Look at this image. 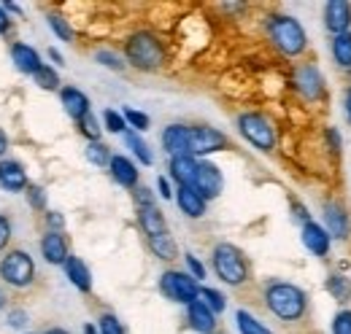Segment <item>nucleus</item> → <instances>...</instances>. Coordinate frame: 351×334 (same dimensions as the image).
Instances as JSON below:
<instances>
[{"label":"nucleus","instance_id":"5","mask_svg":"<svg viewBox=\"0 0 351 334\" xmlns=\"http://www.w3.org/2000/svg\"><path fill=\"white\" fill-rule=\"evenodd\" d=\"M0 278L14 289H27L36 281V261L27 250H8L0 259Z\"/></svg>","mask_w":351,"mask_h":334},{"label":"nucleus","instance_id":"54","mask_svg":"<svg viewBox=\"0 0 351 334\" xmlns=\"http://www.w3.org/2000/svg\"><path fill=\"white\" fill-rule=\"evenodd\" d=\"M0 310H5V292L0 289Z\"/></svg>","mask_w":351,"mask_h":334},{"label":"nucleus","instance_id":"12","mask_svg":"<svg viewBox=\"0 0 351 334\" xmlns=\"http://www.w3.org/2000/svg\"><path fill=\"white\" fill-rule=\"evenodd\" d=\"M27 186L30 183H27V172H25L22 162H16V159H0V189L3 192L16 194V192H25Z\"/></svg>","mask_w":351,"mask_h":334},{"label":"nucleus","instance_id":"8","mask_svg":"<svg viewBox=\"0 0 351 334\" xmlns=\"http://www.w3.org/2000/svg\"><path fill=\"white\" fill-rule=\"evenodd\" d=\"M227 146V135L214 129V127L197 125L189 127V157H206V154H214V151H221Z\"/></svg>","mask_w":351,"mask_h":334},{"label":"nucleus","instance_id":"50","mask_svg":"<svg viewBox=\"0 0 351 334\" xmlns=\"http://www.w3.org/2000/svg\"><path fill=\"white\" fill-rule=\"evenodd\" d=\"M49 57H51V60H54L57 65H65V60H62V54H60L57 49H49Z\"/></svg>","mask_w":351,"mask_h":334},{"label":"nucleus","instance_id":"26","mask_svg":"<svg viewBox=\"0 0 351 334\" xmlns=\"http://www.w3.org/2000/svg\"><path fill=\"white\" fill-rule=\"evenodd\" d=\"M332 60L338 62V68H351V33L332 38Z\"/></svg>","mask_w":351,"mask_h":334},{"label":"nucleus","instance_id":"15","mask_svg":"<svg viewBox=\"0 0 351 334\" xmlns=\"http://www.w3.org/2000/svg\"><path fill=\"white\" fill-rule=\"evenodd\" d=\"M186 143H189V127L186 125L165 127V132H162V149H165V154H171V159L173 157H189Z\"/></svg>","mask_w":351,"mask_h":334},{"label":"nucleus","instance_id":"44","mask_svg":"<svg viewBox=\"0 0 351 334\" xmlns=\"http://www.w3.org/2000/svg\"><path fill=\"white\" fill-rule=\"evenodd\" d=\"M8 240H11V221L5 216H0V250L8 246Z\"/></svg>","mask_w":351,"mask_h":334},{"label":"nucleus","instance_id":"45","mask_svg":"<svg viewBox=\"0 0 351 334\" xmlns=\"http://www.w3.org/2000/svg\"><path fill=\"white\" fill-rule=\"evenodd\" d=\"M327 140H330V149L338 154V151H341V146H343V140H341L338 129H332V127H330V129H327Z\"/></svg>","mask_w":351,"mask_h":334},{"label":"nucleus","instance_id":"13","mask_svg":"<svg viewBox=\"0 0 351 334\" xmlns=\"http://www.w3.org/2000/svg\"><path fill=\"white\" fill-rule=\"evenodd\" d=\"M324 229L330 232V237H338V240H346L349 237V213L343 205H338V203H327L324 205Z\"/></svg>","mask_w":351,"mask_h":334},{"label":"nucleus","instance_id":"3","mask_svg":"<svg viewBox=\"0 0 351 334\" xmlns=\"http://www.w3.org/2000/svg\"><path fill=\"white\" fill-rule=\"evenodd\" d=\"M125 57H128V62H130L132 68H138V70H157L165 62V49H162V43H160V38L154 33L141 30V33H132L130 38H128Z\"/></svg>","mask_w":351,"mask_h":334},{"label":"nucleus","instance_id":"28","mask_svg":"<svg viewBox=\"0 0 351 334\" xmlns=\"http://www.w3.org/2000/svg\"><path fill=\"white\" fill-rule=\"evenodd\" d=\"M235 321H238V332L241 334H273L267 326H263L252 313H246V310H238V313H235Z\"/></svg>","mask_w":351,"mask_h":334},{"label":"nucleus","instance_id":"40","mask_svg":"<svg viewBox=\"0 0 351 334\" xmlns=\"http://www.w3.org/2000/svg\"><path fill=\"white\" fill-rule=\"evenodd\" d=\"M332 334H351V310H341L332 321Z\"/></svg>","mask_w":351,"mask_h":334},{"label":"nucleus","instance_id":"19","mask_svg":"<svg viewBox=\"0 0 351 334\" xmlns=\"http://www.w3.org/2000/svg\"><path fill=\"white\" fill-rule=\"evenodd\" d=\"M138 221H141V229L146 232V237H157V235L168 232L165 216L160 213L157 205H138Z\"/></svg>","mask_w":351,"mask_h":334},{"label":"nucleus","instance_id":"1","mask_svg":"<svg viewBox=\"0 0 351 334\" xmlns=\"http://www.w3.org/2000/svg\"><path fill=\"white\" fill-rule=\"evenodd\" d=\"M267 310L281 321H300L308 307L306 292L292 283H270L265 292Z\"/></svg>","mask_w":351,"mask_h":334},{"label":"nucleus","instance_id":"17","mask_svg":"<svg viewBox=\"0 0 351 334\" xmlns=\"http://www.w3.org/2000/svg\"><path fill=\"white\" fill-rule=\"evenodd\" d=\"M303 246H306L313 256H327L330 253V232L324 229V227H319L316 221H308V224H303Z\"/></svg>","mask_w":351,"mask_h":334},{"label":"nucleus","instance_id":"51","mask_svg":"<svg viewBox=\"0 0 351 334\" xmlns=\"http://www.w3.org/2000/svg\"><path fill=\"white\" fill-rule=\"evenodd\" d=\"M346 116H349V122H351V89L346 92Z\"/></svg>","mask_w":351,"mask_h":334},{"label":"nucleus","instance_id":"41","mask_svg":"<svg viewBox=\"0 0 351 334\" xmlns=\"http://www.w3.org/2000/svg\"><path fill=\"white\" fill-rule=\"evenodd\" d=\"M27 321H30L27 310H22V307L8 310V326H11V329H25V326H27Z\"/></svg>","mask_w":351,"mask_h":334},{"label":"nucleus","instance_id":"39","mask_svg":"<svg viewBox=\"0 0 351 334\" xmlns=\"http://www.w3.org/2000/svg\"><path fill=\"white\" fill-rule=\"evenodd\" d=\"M25 192H27V203H30V208H36V210L46 208V192L38 186V183H30Z\"/></svg>","mask_w":351,"mask_h":334},{"label":"nucleus","instance_id":"23","mask_svg":"<svg viewBox=\"0 0 351 334\" xmlns=\"http://www.w3.org/2000/svg\"><path fill=\"white\" fill-rule=\"evenodd\" d=\"M65 267V275H68V281L79 289V292L87 294L92 289V272H89V267L79 259V256H68V261L62 264Z\"/></svg>","mask_w":351,"mask_h":334},{"label":"nucleus","instance_id":"7","mask_svg":"<svg viewBox=\"0 0 351 334\" xmlns=\"http://www.w3.org/2000/svg\"><path fill=\"white\" fill-rule=\"evenodd\" d=\"M160 292L165 294L168 299L173 302H181V305H192L197 296H200V286L192 275L186 272H178V270H168L162 272L160 278Z\"/></svg>","mask_w":351,"mask_h":334},{"label":"nucleus","instance_id":"2","mask_svg":"<svg viewBox=\"0 0 351 334\" xmlns=\"http://www.w3.org/2000/svg\"><path fill=\"white\" fill-rule=\"evenodd\" d=\"M267 36L276 43V49L284 51L287 57H300L308 46V36L303 25L295 16H287V14H273L267 19Z\"/></svg>","mask_w":351,"mask_h":334},{"label":"nucleus","instance_id":"25","mask_svg":"<svg viewBox=\"0 0 351 334\" xmlns=\"http://www.w3.org/2000/svg\"><path fill=\"white\" fill-rule=\"evenodd\" d=\"M146 240H149V248H152V253H154L157 259L171 261V259L178 256V248H176V240L171 237V232L157 235V237H146Z\"/></svg>","mask_w":351,"mask_h":334},{"label":"nucleus","instance_id":"34","mask_svg":"<svg viewBox=\"0 0 351 334\" xmlns=\"http://www.w3.org/2000/svg\"><path fill=\"white\" fill-rule=\"evenodd\" d=\"M97 332L100 334H128L125 332V326H122V321H119L114 313H103V316H100V321H97Z\"/></svg>","mask_w":351,"mask_h":334},{"label":"nucleus","instance_id":"32","mask_svg":"<svg viewBox=\"0 0 351 334\" xmlns=\"http://www.w3.org/2000/svg\"><path fill=\"white\" fill-rule=\"evenodd\" d=\"M76 125H79V132L87 138L89 143L100 140V132H103V127H100V122H97V116H95V114H87V116H84V119H79Z\"/></svg>","mask_w":351,"mask_h":334},{"label":"nucleus","instance_id":"31","mask_svg":"<svg viewBox=\"0 0 351 334\" xmlns=\"http://www.w3.org/2000/svg\"><path fill=\"white\" fill-rule=\"evenodd\" d=\"M197 299H200V302H203V305H206V307H208L214 316H217V313H221V310L227 307L224 294L217 292V289H200V296H197Z\"/></svg>","mask_w":351,"mask_h":334},{"label":"nucleus","instance_id":"22","mask_svg":"<svg viewBox=\"0 0 351 334\" xmlns=\"http://www.w3.org/2000/svg\"><path fill=\"white\" fill-rule=\"evenodd\" d=\"M176 203H178L181 213L189 216V218H203V216H206V200H203L192 186H178Z\"/></svg>","mask_w":351,"mask_h":334},{"label":"nucleus","instance_id":"53","mask_svg":"<svg viewBox=\"0 0 351 334\" xmlns=\"http://www.w3.org/2000/svg\"><path fill=\"white\" fill-rule=\"evenodd\" d=\"M84 334H100V332H97V329H95L92 324H87V326H84Z\"/></svg>","mask_w":351,"mask_h":334},{"label":"nucleus","instance_id":"52","mask_svg":"<svg viewBox=\"0 0 351 334\" xmlns=\"http://www.w3.org/2000/svg\"><path fill=\"white\" fill-rule=\"evenodd\" d=\"M44 334H71V332H65V329H57V326H54V329H46Z\"/></svg>","mask_w":351,"mask_h":334},{"label":"nucleus","instance_id":"11","mask_svg":"<svg viewBox=\"0 0 351 334\" xmlns=\"http://www.w3.org/2000/svg\"><path fill=\"white\" fill-rule=\"evenodd\" d=\"M324 27L335 36L349 33L351 27V3L346 0H330L324 5Z\"/></svg>","mask_w":351,"mask_h":334},{"label":"nucleus","instance_id":"6","mask_svg":"<svg viewBox=\"0 0 351 334\" xmlns=\"http://www.w3.org/2000/svg\"><path fill=\"white\" fill-rule=\"evenodd\" d=\"M238 129L254 149H260V151H273L276 149V129L263 114H241L238 116Z\"/></svg>","mask_w":351,"mask_h":334},{"label":"nucleus","instance_id":"42","mask_svg":"<svg viewBox=\"0 0 351 334\" xmlns=\"http://www.w3.org/2000/svg\"><path fill=\"white\" fill-rule=\"evenodd\" d=\"M184 259H186V267H189L192 278H195V281H203V278H206V267H203V261H200L195 253H186Z\"/></svg>","mask_w":351,"mask_h":334},{"label":"nucleus","instance_id":"36","mask_svg":"<svg viewBox=\"0 0 351 334\" xmlns=\"http://www.w3.org/2000/svg\"><path fill=\"white\" fill-rule=\"evenodd\" d=\"M33 79H36V84H38L41 89H46V92H51V89H57V86H60V76H57V70H51L49 65H44Z\"/></svg>","mask_w":351,"mask_h":334},{"label":"nucleus","instance_id":"9","mask_svg":"<svg viewBox=\"0 0 351 334\" xmlns=\"http://www.w3.org/2000/svg\"><path fill=\"white\" fill-rule=\"evenodd\" d=\"M192 189L203 197V200H214L221 194V172L211 162H197V172L192 181Z\"/></svg>","mask_w":351,"mask_h":334},{"label":"nucleus","instance_id":"48","mask_svg":"<svg viewBox=\"0 0 351 334\" xmlns=\"http://www.w3.org/2000/svg\"><path fill=\"white\" fill-rule=\"evenodd\" d=\"M292 210H295V218H300V221H311V216H308V210H306V205H298V203H295V205H292Z\"/></svg>","mask_w":351,"mask_h":334},{"label":"nucleus","instance_id":"33","mask_svg":"<svg viewBox=\"0 0 351 334\" xmlns=\"http://www.w3.org/2000/svg\"><path fill=\"white\" fill-rule=\"evenodd\" d=\"M327 292L332 294L335 299H351V281L343 275H330L327 281Z\"/></svg>","mask_w":351,"mask_h":334},{"label":"nucleus","instance_id":"38","mask_svg":"<svg viewBox=\"0 0 351 334\" xmlns=\"http://www.w3.org/2000/svg\"><path fill=\"white\" fill-rule=\"evenodd\" d=\"M125 122H128V127H132V129H138V132H143V129H149V116L146 114H141V111H132V108H125Z\"/></svg>","mask_w":351,"mask_h":334},{"label":"nucleus","instance_id":"20","mask_svg":"<svg viewBox=\"0 0 351 334\" xmlns=\"http://www.w3.org/2000/svg\"><path fill=\"white\" fill-rule=\"evenodd\" d=\"M111 178L119 183V186H125V189H135L138 186V167L132 159L128 157H122V154H117V157H111Z\"/></svg>","mask_w":351,"mask_h":334},{"label":"nucleus","instance_id":"18","mask_svg":"<svg viewBox=\"0 0 351 334\" xmlns=\"http://www.w3.org/2000/svg\"><path fill=\"white\" fill-rule=\"evenodd\" d=\"M41 253H44V259L49 264H65L68 261V240H65V235L62 232H46L44 240H41Z\"/></svg>","mask_w":351,"mask_h":334},{"label":"nucleus","instance_id":"27","mask_svg":"<svg viewBox=\"0 0 351 334\" xmlns=\"http://www.w3.org/2000/svg\"><path fill=\"white\" fill-rule=\"evenodd\" d=\"M84 157H87L95 167H108V165H111V149H108L106 143H100V140L89 143L87 149H84Z\"/></svg>","mask_w":351,"mask_h":334},{"label":"nucleus","instance_id":"10","mask_svg":"<svg viewBox=\"0 0 351 334\" xmlns=\"http://www.w3.org/2000/svg\"><path fill=\"white\" fill-rule=\"evenodd\" d=\"M295 84H298V92L306 100H319L322 92H324V76L316 65H300L298 73H295Z\"/></svg>","mask_w":351,"mask_h":334},{"label":"nucleus","instance_id":"35","mask_svg":"<svg viewBox=\"0 0 351 334\" xmlns=\"http://www.w3.org/2000/svg\"><path fill=\"white\" fill-rule=\"evenodd\" d=\"M95 60L100 62V65H106V68H111V70H125V60L119 57V54H114V51H108V49H100V51H95Z\"/></svg>","mask_w":351,"mask_h":334},{"label":"nucleus","instance_id":"37","mask_svg":"<svg viewBox=\"0 0 351 334\" xmlns=\"http://www.w3.org/2000/svg\"><path fill=\"white\" fill-rule=\"evenodd\" d=\"M103 122H106V129H108V132H114V135H117V132H122V135L128 132V122H125V116H122V114H117V111H111V108L103 114Z\"/></svg>","mask_w":351,"mask_h":334},{"label":"nucleus","instance_id":"46","mask_svg":"<svg viewBox=\"0 0 351 334\" xmlns=\"http://www.w3.org/2000/svg\"><path fill=\"white\" fill-rule=\"evenodd\" d=\"M157 189H160V197H165V200H171V197H173V192H171V183H168V178H157Z\"/></svg>","mask_w":351,"mask_h":334},{"label":"nucleus","instance_id":"43","mask_svg":"<svg viewBox=\"0 0 351 334\" xmlns=\"http://www.w3.org/2000/svg\"><path fill=\"white\" fill-rule=\"evenodd\" d=\"M46 224H49V229H51V232H62V227H65V218H62V213H57V210H49V213H46Z\"/></svg>","mask_w":351,"mask_h":334},{"label":"nucleus","instance_id":"47","mask_svg":"<svg viewBox=\"0 0 351 334\" xmlns=\"http://www.w3.org/2000/svg\"><path fill=\"white\" fill-rule=\"evenodd\" d=\"M8 27H11V19H8L5 8L0 5V36H3V33H8Z\"/></svg>","mask_w":351,"mask_h":334},{"label":"nucleus","instance_id":"49","mask_svg":"<svg viewBox=\"0 0 351 334\" xmlns=\"http://www.w3.org/2000/svg\"><path fill=\"white\" fill-rule=\"evenodd\" d=\"M5 151H8V135L0 129V159L5 157Z\"/></svg>","mask_w":351,"mask_h":334},{"label":"nucleus","instance_id":"24","mask_svg":"<svg viewBox=\"0 0 351 334\" xmlns=\"http://www.w3.org/2000/svg\"><path fill=\"white\" fill-rule=\"evenodd\" d=\"M197 172V159L195 157H173L171 159V175L178 186H192Z\"/></svg>","mask_w":351,"mask_h":334},{"label":"nucleus","instance_id":"21","mask_svg":"<svg viewBox=\"0 0 351 334\" xmlns=\"http://www.w3.org/2000/svg\"><path fill=\"white\" fill-rule=\"evenodd\" d=\"M189 307V313H186V318H189V326L195 329V332L200 334H211L217 329V316L200 302V299H195L192 305H186Z\"/></svg>","mask_w":351,"mask_h":334},{"label":"nucleus","instance_id":"16","mask_svg":"<svg viewBox=\"0 0 351 334\" xmlns=\"http://www.w3.org/2000/svg\"><path fill=\"white\" fill-rule=\"evenodd\" d=\"M60 103H62V108H65V114L73 119V122H79V119H84L89 111V97L82 92V89H76V86H65L62 92H60Z\"/></svg>","mask_w":351,"mask_h":334},{"label":"nucleus","instance_id":"29","mask_svg":"<svg viewBox=\"0 0 351 334\" xmlns=\"http://www.w3.org/2000/svg\"><path fill=\"white\" fill-rule=\"evenodd\" d=\"M125 143L130 146L132 154H135V157H138V159H141L143 165H152V162H154V157H152L149 146H146V143H143V140L138 138V132H130V129H128V132H125Z\"/></svg>","mask_w":351,"mask_h":334},{"label":"nucleus","instance_id":"30","mask_svg":"<svg viewBox=\"0 0 351 334\" xmlns=\"http://www.w3.org/2000/svg\"><path fill=\"white\" fill-rule=\"evenodd\" d=\"M49 27L54 30V36H57L60 41L73 43V27L68 25L65 16H60V14H49Z\"/></svg>","mask_w":351,"mask_h":334},{"label":"nucleus","instance_id":"14","mask_svg":"<svg viewBox=\"0 0 351 334\" xmlns=\"http://www.w3.org/2000/svg\"><path fill=\"white\" fill-rule=\"evenodd\" d=\"M11 60H14L16 70H19V73H27V76H36V73L44 68L41 54H38L33 46H27V43H14V46H11Z\"/></svg>","mask_w":351,"mask_h":334},{"label":"nucleus","instance_id":"4","mask_svg":"<svg viewBox=\"0 0 351 334\" xmlns=\"http://www.w3.org/2000/svg\"><path fill=\"white\" fill-rule=\"evenodd\" d=\"M214 272L219 275L227 286H243L249 281V264L241 248H235L232 243H219L214 248Z\"/></svg>","mask_w":351,"mask_h":334}]
</instances>
